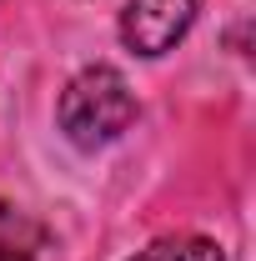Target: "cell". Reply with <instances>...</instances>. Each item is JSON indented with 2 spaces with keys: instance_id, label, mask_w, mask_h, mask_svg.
Returning a JSON list of instances; mask_svg holds the SVG:
<instances>
[{
  "instance_id": "obj_3",
  "label": "cell",
  "mask_w": 256,
  "mask_h": 261,
  "mask_svg": "<svg viewBox=\"0 0 256 261\" xmlns=\"http://www.w3.org/2000/svg\"><path fill=\"white\" fill-rule=\"evenodd\" d=\"M136 261H221V251L201 236H166L156 246H146Z\"/></svg>"
},
{
  "instance_id": "obj_2",
  "label": "cell",
  "mask_w": 256,
  "mask_h": 261,
  "mask_svg": "<svg viewBox=\"0 0 256 261\" xmlns=\"http://www.w3.org/2000/svg\"><path fill=\"white\" fill-rule=\"evenodd\" d=\"M196 15V0H131L121 15V35L141 56H166Z\"/></svg>"
},
{
  "instance_id": "obj_4",
  "label": "cell",
  "mask_w": 256,
  "mask_h": 261,
  "mask_svg": "<svg viewBox=\"0 0 256 261\" xmlns=\"http://www.w3.org/2000/svg\"><path fill=\"white\" fill-rule=\"evenodd\" d=\"M0 261H31V226L10 206H0Z\"/></svg>"
},
{
  "instance_id": "obj_1",
  "label": "cell",
  "mask_w": 256,
  "mask_h": 261,
  "mask_svg": "<svg viewBox=\"0 0 256 261\" xmlns=\"http://www.w3.org/2000/svg\"><path fill=\"white\" fill-rule=\"evenodd\" d=\"M136 121V96H131L126 75L111 65L81 70L61 96V126L75 146H106Z\"/></svg>"
}]
</instances>
